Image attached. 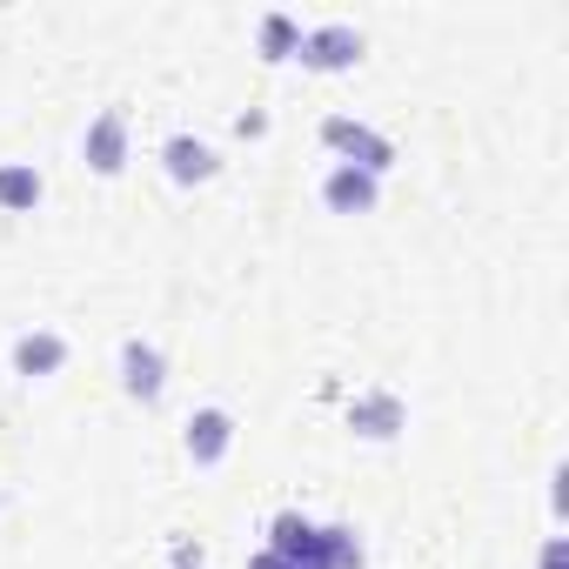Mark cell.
Instances as JSON below:
<instances>
[{"mask_svg": "<svg viewBox=\"0 0 569 569\" xmlns=\"http://www.w3.org/2000/svg\"><path fill=\"white\" fill-rule=\"evenodd\" d=\"M362 28L356 21H322V28H302V48H296V61L302 68H316V74H349L356 61H362Z\"/></svg>", "mask_w": 569, "mask_h": 569, "instance_id": "cell-1", "label": "cell"}, {"mask_svg": "<svg viewBox=\"0 0 569 569\" xmlns=\"http://www.w3.org/2000/svg\"><path fill=\"white\" fill-rule=\"evenodd\" d=\"M268 549L296 569H329V522H309L302 509H281L268 522Z\"/></svg>", "mask_w": 569, "mask_h": 569, "instance_id": "cell-2", "label": "cell"}, {"mask_svg": "<svg viewBox=\"0 0 569 569\" xmlns=\"http://www.w3.org/2000/svg\"><path fill=\"white\" fill-rule=\"evenodd\" d=\"M322 141H329L349 168H369L376 181L396 168V141L376 134V128H362V121H349V114H329V121H322Z\"/></svg>", "mask_w": 569, "mask_h": 569, "instance_id": "cell-3", "label": "cell"}, {"mask_svg": "<svg viewBox=\"0 0 569 569\" xmlns=\"http://www.w3.org/2000/svg\"><path fill=\"white\" fill-rule=\"evenodd\" d=\"M349 429H356L362 442H396V436L409 429V402H402L396 389H362V396L349 402Z\"/></svg>", "mask_w": 569, "mask_h": 569, "instance_id": "cell-4", "label": "cell"}, {"mask_svg": "<svg viewBox=\"0 0 569 569\" xmlns=\"http://www.w3.org/2000/svg\"><path fill=\"white\" fill-rule=\"evenodd\" d=\"M81 161L94 174H121L128 168V108H101L81 134Z\"/></svg>", "mask_w": 569, "mask_h": 569, "instance_id": "cell-5", "label": "cell"}, {"mask_svg": "<svg viewBox=\"0 0 569 569\" xmlns=\"http://www.w3.org/2000/svg\"><path fill=\"white\" fill-rule=\"evenodd\" d=\"M121 389H128L134 402H161V389H168V356H161V342H148V336H128V342H121Z\"/></svg>", "mask_w": 569, "mask_h": 569, "instance_id": "cell-6", "label": "cell"}, {"mask_svg": "<svg viewBox=\"0 0 569 569\" xmlns=\"http://www.w3.org/2000/svg\"><path fill=\"white\" fill-rule=\"evenodd\" d=\"M181 442H188V462H194V469H214V462H221V456L234 449V409H221V402L194 409V416H188V436H181Z\"/></svg>", "mask_w": 569, "mask_h": 569, "instance_id": "cell-7", "label": "cell"}, {"mask_svg": "<svg viewBox=\"0 0 569 569\" xmlns=\"http://www.w3.org/2000/svg\"><path fill=\"white\" fill-rule=\"evenodd\" d=\"M322 201H329V214H376V201H382V181H376L369 168H349V161H336V168L322 174Z\"/></svg>", "mask_w": 569, "mask_h": 569, "instance_id": "cell-8", "label": "cell"}, {"mask_svg": "<svg viewBox=\"0 0 569 569\" xmlns=\"http://www.w3.org/2000/svg\"><path fill=\"white\" fill-rule=\"evenodd\" d=\"M161 168H168V181L194 188V181H214V174H221V154H214L201 134H168V141H161Z\"/></svg>", "mask_w": 569, "mask_h": 569, "instance_id": "cell-9", "label": "cell"}, {"mask_svg": "<svg viewBox=\"0 0 569 569\" xmlns=\"http://www.w3.org/2000/svg\"><path fill=\"white\" fill-rule=\"evenodd\" d=\"M61 369H68V336H61V329H28V336H14V376L48 382V376H61Z\"/></svg>", "mask_w": 569, "mask_h": 569, "instance_id": "cell-10", "label": "cell"}, {"mask_svg": "<svg viewBox=\"0 0 569 569\" xmlns=\"http://www.w3.org/2000/svg\"><path fill=\"white\" fill-rule=\"evenodd\" d=\"M41 194H48V181H41L34 161H0V208L8 214H34Z\"/></svg>", "mask_w": 569, "mask_h": 569, "instance_id": "cell-11", "label": "cell"}, {"mask_svg": "<svg viewBox=\"0 0 569 569\" xmlns=\"http://www.w3.org/2000/svg\"><path fill=\"white\" fill-rule=\"evenodd\" d=\"M254 48H261V61H296V48H302V21H296V14H281V8H268V14L254 21Z\"/></svg>", "mask_w": 569, "mask_h": 569, "instance_id": "cell-12", "label": "cell"}, {"mask_svg": "<svg viewBox=\"0 0 569 569\" xmlns=\"http://www.w3.org/2000/svg\"><path fill=\"white\" fill-rule=\"evenodd\" d=\"M329 569H369L362 536H356L349 522H329Z\"/></svg>", "mask_w": 569, "mask_h": 569, "instance_id": "cell-13", "label": "cell"}, {"mask_svg": "<svg viewBox=\"0 0 569 569\" xmlns=\"http://www.w3.org/2000/svg\"><path fill=\"white\" fill-rule=\"evenodd\" d=\"M168 569H208V556H201V542H174V562Z\"/></svg>", "mask_w": 569, "mask_h": 569, "instance_id": "cell-14", "label": "cell"}, {"mask_svg": "<svg viewBox=\"0 0 569 569\" xmlns=\"http://www.w3.org/2000/svg\"><path fill=\"white\" fill-rule=\"evenodd\" d=\"M542 569H562V536H549V542H542Z\"/></svg>", "mask_w": 569, "mask_h": 569, "instance_id": "cell-15", "label": "cell"}, {"mask_svg": "<svg viewBox=\"0 0 569 569\" xmlns=\"http://www.w3.org/2000/svg\"><path fill=\"white\" fill-rule=\"evenodd\" d=\"M248 569H296V562H281V556H274V549H261V556H254V562H248Z\"/></svg>", "mask_w": 569, "mask_h": 569, "instance_id": "cell-16", "label": "cell"}]
</instances>
